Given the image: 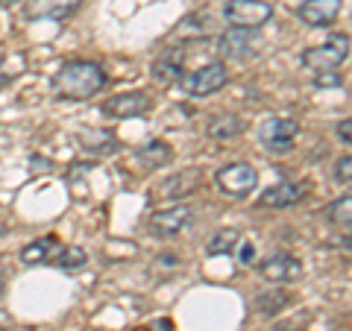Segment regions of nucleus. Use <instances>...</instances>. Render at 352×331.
<instances>
[{
    "mask_svg": "<svg viewBox=\"0 0 352 331\" xmlns=\"http://www.w3.org/2000/svg\"><path fill=\"white\" fill-rule=\"evenodd\" d=\"M53 88L65 100H88V97L100 94L106 88V71L97 62L71 59L53 76Z\"/></svg>",
    "mask_w": 352,
    "mask_h": 331,
    "instance_id": "obj_1",
    "label": "nucleus"
},
{
    "mask_svg": "<svg viewBox=\"0 0 352 331\" xmlns=\"http://www.w3.org/2000/svg\"><path fill=\"white\" fill-rule=\"evenodd\" d=\"M349 56V36L346 32H335V36H329L323 44H317V47H308L302 53V65L311 71H335L340 65L346 62Z\"/></svg>",
    "mask_w": 352,
    "mask_h": 331,
    "instance_id": "obj_2",
    "label": "nucleus"
},
{
    "mask_svg": "<svg viewBox=\"0 0 352 331\" xmlns=\"http://www.w3.org/2000/svg\"><path fill=\"white\" fill-rule=\"evenodd\" d=\"M223 18L241 30H258L273 18V6L267 0H229L223 6Z\"/></svg>",
    "mask_w": 352,
    "mask_h": 331,
    "instance_id": "obj_3",
    "label": "nucleus"
},
{
    "mask_svg": "<svg viewBox=\"0 0 352 331\" xmlns=\"http://www.w3.org/2000/svg\"><path fill=\"white\" fill-rule=\"evenodd\" d=\"M226 82H229L226 65L223 62H208V65H203V68H197V71H191L188 76H185L182 88H185V94H191V97H208V94L220 91Z\"/></svg>",
    "mask_w": 352,
    "mask_h": 331,
    "instance_id": "obj_4",
    "label": "nucleus"
},
{
    "mask_svg": "<svg viewBox=\"0 0 352 331\" xmlns=\"http://www.w3.org/2000/svg\"><path fill=\"white\" fill-rule=\"evenodd\" d=\"M258 185V173L247 161H232L217 170V187L229 196H247Z\"/></svg>",
    "mask_w": 352,
    "mask_h": 331,
    "instance_id": "obj_5",
    "label": "nucleus"
},
{
    "mask_svg": "<svg viewBox=\"0 0 352 331\" xmlns=\"http://www.w3.org/2000/svg\"><path fill=\"white\" fill-rule=\"evenodd\" d=\"M258 135H261V144L270 152H288L294 147L296 135H300V124L294 117H270L261 124Z\"/></svg>",
    "mask_w": 352,
    "mask_h": 331,
    "instance_id": "obj_6",
    "label": "nucleus"
},
{
    "mask_svg": "<svg viewBox=\"0 0 352 331\" xmlns=\"http://www.w3.org/2000/svg\"><path fill=\"white\" fill-rule=\"evenodd\" d=\"M150 109H153V97L150 94H144V91H124V94L109 97V100L103 103V115L124 120V117L147 115Z\"/></svg>",
    "mask_w": 352,
    "mask_h": 331,
    "instance_id": "obj_7",
    "label": "nucleus"
},
{
    "mask_svg": "<svg viewBox=\"0 0 352 331\" xmlns=\"http://www.w3.org/2000/svg\"><path fill=\"white\" fill-rule=\"evenodd\" d=\"M191 217H194V208H188V205L164 208V212H156L150 217V231L156 238H173L191 223Z\"/></svg>",
    "mask_w": 352,
    "mask_h": 331,
    "instance_id": "obj_8",
    "label": "nucleus"
},
{
    "mask_svg": "<svg viewBox=\"0 0 352 331\" xmlns=\"http://www.w3.org/2000/svg\"><path fill=\"white\" fill-rule=\"evenodd\" d=\"M258 273H261V279L264 282H294V279H300L302 275V264L300 258H294L288 255V252H276V255H270V258H264L258 264Z\"/></svg>",
    "mask_w": 352,
    "mask_h": 331,
    "instance_id": "obj_9",
    "label": "nucleus"
},
{
    "mask_svg": "<svg viewBox=\"0 0 352 331\" xmlns=\"http://www.w3.org/2000/svg\"><path fill=\"white\" fill-rule=\"evenodd\" d=\"M340 9H344V0H305L296 6V18L308 27H329L338 21Z\"/></svg>",
    "mask_w": 352,
    "mask_h": 331,
    "instance_id": "obj_10",
    "label": "nucleus"
},
{
    "mask_svg": "<svg viewBox=\"0 0 352 331\" xmlns=\"http://www.w3.org/2000/svg\"><path fill=\"white\" fill-rule=\"evenodd\" d=\"M256 44H258L256 30H241V27H232V30H226L223 36H220L217 50L223 53V56H229V59H247L250 53L256 50Z\"/></svg>",
    "mask_w": 352,
    "mask_h": 331,
    "instance_id": "obj_11",
    "label": "nucleus"
},
{
    "mask_svg": "<svg viewBox=\"0 0 352 331\" xmlns=\"http://www.w3.org/2000/svg\"><path fill=\"white\" fill-rule=\"evenodd\" d=\"M302 196H305V185L302 182H279V185H273V187H267V191L261 194L258 205H264V208H288L294 203H300Z\"/></svg>",
    "mask_w": 352,
    "mask_h": 331,
    "instance_id": "obj_12",
    "label": "nucleus"
},
{
    "mask_svg": "<svg viewBox=\"0 0 352 331\" xmlns=\"http://www.w3.org/2000/svg\"><path fill=\"white\" fill-rule=\"evenodd\" d=\"M82 6V0H30L27 3V15L30 18H50V21H62L74 15Z\"/></svg>",
    "mask_w": 352,
    "mask_h": 331,
    "instance_id": "obj_13",
    "label": "nucleus"
},
{
    "mask_svg": "<svg viewBox=\"0 0 352 331\" xmlns=\"http://www.w3.org/2000/svg\"><path fill=\"white\" fill-rule=\"evenodd\" d=\"M182 59H185V50L182 47H168L156 62H153V76H156L159 82H176V80H182Z\"/></svg>",
    "mask_w": 352,
    "mask_h": 331,
    "instance_id": "obj_14",
    "label": "nucleus"
},
{
    "mask_svg": "<svg viewBox=\"0 0 352 331\" xmlns=\"http://www.w3.org/2000/svg\"><path fill=\"white\" fill-rule=\"evenodd\" d=\"M203 182V173L200 170H179L176 176L162 182V196H168V200H179V196H188L194 194L197 187Z\"/></svg>",
    "mask_w": 352,
    "mask_h": 331,
    "instance_id": "obj_15",
    "label": "nucleus"
},
{
    "mask_svg": "<svg viewBox=\"0 0 352 331\" xmlns=\"http://www.w3.org/2000/svg\"><path fill=\"white\" fill-rule=\"evenodd\" d=\"M135 159H138V164H144V168L156 170V168H164V164H170L173 150L164 144V141H147V144L135 152Z\"/></svg>",
    "mask_w": 352,
    "mask_h": 331,
    "instance_id": "obj_16",
    "label": "nucleus"
},
{
    "mask_svg": "<svg viewBox=\"0 0 352 331\" xmlns=\"http://www.w3.org/2000/svg\"><path fill=\"white\" fill-rule=\"evenodd\" d=\"M241 132H244V120L238 115H217L208 124V138H214V141H229L241 135Z\"/></svg>",
    "mask_w": 352,
    "mask_h": 331,
    "instance_id": "obj_17",
    "label": "nucleus"
},
{
    "mask_svg": "<svg viewBox=\"0 0 352 331\" xmlns=\"http://www.w3.org/2000/svg\"><path fill=\"white\" fill-rule=\"evenodd\" d=\"M56 235H44L38 240H32V244H27L24 249H21V261L24 264H44L50 258V249H56Z\"/></svg>",
    "mask_w": 352,
    "mask_h": 331,
    "instance_id": "obj_18",
    "label": "nucleus"
},
{
    "mask_svg": "<svg viewBox=\"0 0 352 331\" xmlns=\"http://www.w3.org/2000/svg\"><path fill=\"white\" fill-rule=\"evenodd\" d=\"M285 305H291V296L279 290V288H273V290H264L256 296V308H258V314L264 317H273V314H279Z\"/></svg>",
    "mask_w": 352,
    "mask_h": 331,
    "instance_id": "obj_19",
    "label": "nucleus"
},
{
    "mask_svg": "<svg viewBox=\"0 0 352 331\" xmlns=\"http://www.w3.org/2000/svg\"><path fill=\"white\" fill-rule=\"evenodd\" d=\"M349 208H352V196L349 194H344V196H340V200H335V203H329L326 205V220H329V223H332V226H344V229H349V220H352V214H349Z\"/></svg>",
    "mask_w": 352,
    "mask_h": 331,
    "instance_id": "obj_20",
    "label": "nucleus"
},
{
    "mask_svg": "<svg viewBox=\"0 0 352 331\" xmlns=\"http://www.w3.org/2000/svg\"><path fill=\"white\" fill-rule=\"evenodd\" d=\"M238 247V231L235 229H220L212 235V240H208L206 252L208 255H226V252H232Z\"/></svg>",
    "mask_w": 352,
    "mask_h": 331,
    "instance_id": "obj_21",
    "label": "nucleus"
},
{
    "mask_svg": "<svg viewBox=\"0 0 352 331\" xmlns=\"http://www.w3.org/2000/svg\"><path fill=\"white\" fill-rule=\"evenodd\" d=\"M85 261H88V255L82 247H62L56 255H53V264L62 270H80V267H85Z\"/></svg>",
    "mask_w": 352,
    "mask_h": 331,
    "instance_id": "obj_22",
    "label": "nucleus"
},
{
    "mask_svg": "<svg viewBox=\"0 0 352 331\" xmlns=\"http://www.w3.org/2000/svg\"><path fill=\"white\" fill-rule=\"evenodd\" d=\"M335 179H338V182H344V185L352 182V159H349V156L338 159V164H335Z\"/></svg>",
    "mask_w": 352,
    "mask_h": 331,
    "instance_id": "obj_23",
    "label": "nucleus"
},
{
    "mask_svg": "<svg viewBox=\"0 0 352 331\" xmlns=\"http://www.w3.org/2000/svg\"><path fill=\"white\" fill-rule=\"evenodd\" d=\"M238 261L241 264H252V261H256V244H252V240H247V244L238 247Z\"/></svg>",
    "mask_w": 352,
    "mask_h": 331,
    "instance_id": "obj_24",
    "label": "nucleus"
},
{
    "mask_svg": "<svg viewBox=\"0 0 352 331\" xmlns=\"http://www.w3.org/2000/svg\"><path fill=\"white\" fill-rule=\"evenodd\" d=\"M349 135H352V120L346 117V120H340L338 124V138L344 141V144H349Z\"/></svg>",
    "mask_w": 352,
    "mask_h": 331,
    "instance_id": "obj_25",
    "label": "nucleus"
},
{
    "mask_svg": "<svg viewBox=\"0 0 352 331\" xmlns=\"http://www.w3.org/2000/svg\"><path fill=\"white\" fill-rule=\"evenodd\" d=\"M340 82V76L332 73V71H320L317 73V85H338Z\"/></svg>",
    "mask_w": 352,
    "mask_h": 331,
    "instance_id": "obj_26",
    "label": "nucleus"
},
{
    "mask_svg": "<svg viewBox=\"0 0 352 331\" xmlns=\"http://www.w3.org/2000/svg\"><path fill=\"white\" fill-rule=\"evenodd\" d=\"M170 328H173V323H170L168 317H164V319H156V323L150 326V331H170Z\"/></svg>",
    "mask_w": 352,
    "mask_h": 331,
    "instance_id": "obj_27",
    "label": "nucleus"
},
{
    "mask_svg": "<svg viewBox=\"0 0 352 331\" xmlns=\"http://www.w3.org/2000/svg\"><path fill=\"white\" fill-rule=\"evenodd\" d=\"M9 80H12V76H9V73L3 71V59H0V88L9 85Z\"/></svg>",
    "mask_w": 352,
    "mask_h": 331,
    "instance_id": "obj_28",
    "label": "nucleus"
},
{
    "mask_svg": "<svg viewBox=\"0 0 352 331\" xmlns=\"http://www.w3.org/2000/svg\"><path fill=\"white\" fill-rule=\"evenodd\" d=\"M6 290V270H3V264H0V296H3Z\"/></svg>",
    "mask_w": 352,
    "mask_h": 331,
    "instance_id": "obj_29",
    "label": "nucleus"
},
{
    "mask_svg": "<svg viewBox=\"0 0 352 331\" xmlns=\"http://www.w3.org/2000/svg\"><path fill=\"white\" fill-rule=\"evenodd\" d=\"M6 235V223H0V238H3Z\"/></svg>",
    "mask_w": 352,
    "mask_h": 331,
    "instance_id": "obj_30",
    "label": "nucleus"
},
{
    "mask_svg": "<svg viewBox=\"0 0 352 331\" xmlns=\"http://www.w3.org/2000/svg\"><path fill=\"white\" fill-rule=\"evenodd\" d=\"M9 3H15V0H0V6H9Z\"/></svg>",
    "mask_w": 352,
    "mask_h": 331,
    "instance_id": "obj_31",
    "label": "nucleus"
},
{
    "mask_svg": "<svg viewBox=\"0 0 352 331\" xmlns=\"http://www.w3.org/2000/svg\"><path fill=\"white\" fill-rule=\"evenodd\" d=\"M0 331H6V328H0Z\"/></svg>",
    "mask_w": 352,
    "mask_h": 331,
    "instance_id": "obj_32",
    "label": "nucleus"
}]
</instances>
